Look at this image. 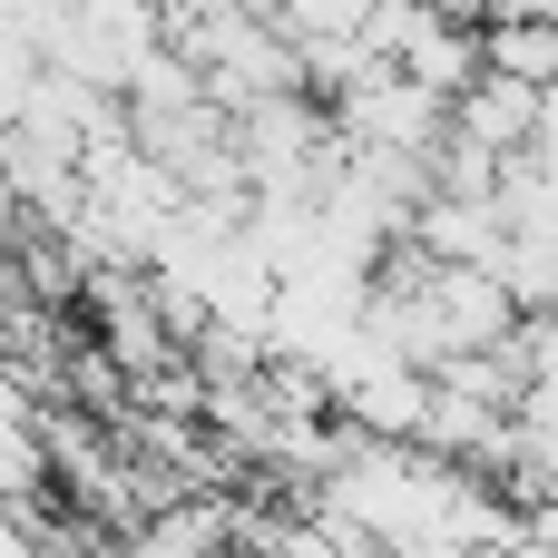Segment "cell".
I'll return each instance as SVG.
<instances>
[{
  "label": "cell",
  "instance_id": "obj_1",
  "mask_svg": "<svg viewBox=\"0 0 558 558\" xmlns=\"http://www.w3.org/2000/svg\"><path fill=\"white\" fill-rule=\"evenodd\" d=\"M451 137L461 147H481L490 167H510V157H530L539 147V88H520V78H471L461 98H451Z\"/></svg>",
  "mask_w": 558,
  "mask_h": 558
},
{
  "label": "cell",
  "instance_id": "obj_2",
  "mask_svg": "<svg viewBox=\"0 0 558 558\" xmlns=\"http://www.w3.org/2000/svg\"><path fill=\"white\" fill-rule=\"evenodd\" d=\"M481 69L549 98L558 88V20H481Z\"/></svg>",
  "mask_w": 558,
  "mask_h": 558
}]
</instances>
